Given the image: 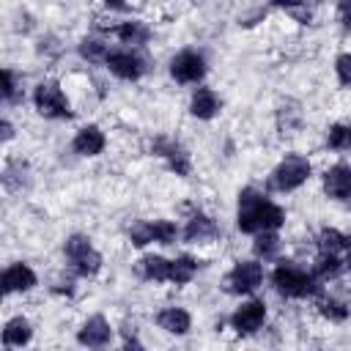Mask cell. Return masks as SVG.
I'll return each instance as SVG.
<instances>
[{
  "label": "cell",
  "mask_w": 351,
  "mask_h": 351,
  "mask_svg": "<svg viewBox=\"0 0 351 351\" xmlns=\"http://www.w3.org/2000/svg\"><path fill=\"white\" fill-rule=\"evenodd\" d=\"M271 282H274V288L280 291V293H285V296H307V293H313L315 291V285H313V277L307 274V271H302V269H296V266H277L274 269V274H271Z\"/></svg>",
  "instance_id": "3"
},
{
  "label": "cell",
  "mask_w": 351,
  "mask_h": 351,
  "mask_svg": "<svg viewBox=\"0 0 351 351\" xmlns=\"http://www.w3.org/2000/svg\"><path fill=\"white\" fill-rule=\"evenodd\" d=\"M340 19L346 27H351V0H340Z\"/></svg>",
  "instance_id": "30"
},
{
  "label": "cell",
  "mask_w": 351,
  "mask_h": 351,
  "mask_svg": "<svg viewBox=\"0 0 351 351\" xmlns=\"http://www.w3.org/2000/svg\"><path fill=\"white\" fill-rule=\"evenodd\" d=\"M335 66H337V77H340V82L351 85V55H340V58L335 60Z\"/></svg>",
  "instance_id": "29"
},
{
  "label": "cell",
  "mask_w": 351,
  "mask_h": 351,
  "mask_svg": "<svg viewBox=\"0 0 351 351\" xmlns=\"http://www.w3.org/2000/svg\"><path fill=\"white\" fill-rule=\"evenodd\" d=\"M80 52H82V58H88V60H101V58H107V47L101 44V41H82L80 44Z\"/></svg>",
  "instance_id": "27"
},
{
  "label": "cell",
  "mask_w": 351,
  "mask_h": 351,
  "mask_svg": "<svg viewBox=\"0 0 351 351\" xmlns=\"http://www.w3.org/2000/svg\"><path fill=\"white\" fill-rule=\"evenodd\" d=\"M66 258L71 261L77 274H96L101 266V255L90 247V241L85 236H71L66 241Z\"/></svg>",
  "instance_id": "4"
},
{
  "label": "cell",
  "mask_w": 351,
  "mask_h": 351,
  "mask_svg": "<svg viewBox=\"0 0 351 351\" xmlns=\"http://www.w3.org/2000/svg\"><path fill=\"white\" fill-rule=\"evenodd\" d=\"M77 340L82 346H104L110 340V324L101 315H93L90 321H85V326L80 329Z\"/></svg>",
  "instance_id": "14"
},
{
  "label": "cell",
  "mask_w": 351,
  "mask_h": 351,
  "mask_svg": "<svg viewBox=\"0 0 351 351\" xmlns=\"http://www.w3.org/2000/svg\"><path fill=\"white\" fill-rule=\"evenodd\" d=\"M140 274H143L145 280H156V282L170 280V261H165V258H159V255H145V258L140 261Z\"/></svg>",
  "instance_id": "17"
},
{
  "label": "cell",
  "mask_w": 351,
  "mask_h": 351,
  "mask_svg": "<svg viewBox=\"0 0 351 351\" xmlns=\"http://www.w3.org/2000/svg\"><path fill=\"white\" fill-rule=\"evenodd\" d=\"M195 269H197V263L189 255H181V258L170 261V282H178V285L189 282L195 277Z\"/></svg>",
  "instance_id": "21"
},
{
  "label": "cell",
  "mask_w": 351,
  "mask_h": 351,
  "mask_svg": "<svg viewBox=\"0 0 351 351\" xmlns=\"http://www.w3.org/2000/svg\"><path fill=\"white\" fill-rule=\"evenodd\" d=\"M321 313H324L326 318H332V321H343V318L348 315V310H346L340 302H335V299H326V302H321Z\"/></svg>",
  "instance_id": "28"
},
{
  "label": "cell",
  "mask_w": 351,
  "mask_h": 351,
  "mask_svg": "<svg viewBox=\"0 0 351 351\" xmlns=\"http://www.w3.org/2000/svg\"><path fill=\"white\" fill-rule=\"evenodd\" d=\"M30 335L33 332H30V324L25 318H11L3 329V343L5 346H25L30 340Z\"/></svg>",
  "instance_id": "19"
},
{
  "label": "cell",
  "mask_w": 351,
  "mask_h": 351,
  "mask_svg": "<svg viewBox=\"0 0 351 351\" xmlns=\"http://www.w3.org/2000/svg\"><path fill=\"white\" fill-rule=\"evenodd\" d=\"M3 80H5V88H3V93H5V99H11V96H14V74L5 69V71H3Z\"/></svg>",
  "instance_id": "31"
},
{
  "label": "cell",
  "mask_w": 351,
  "mask_h": 351,
  "mask_svg": "<svg viewBox=\"0 0 351 351\" xmlns=\"http://www.w3.org/2000/svg\"><path fill=\"white\" fill-rule=\"evenodd\" d=\"M263 318H266V304H263V302H258V299H252V302L241 304V307L233 313L230 324H233V329H236V332L247 335V332H255V329L263 324Z\"/></svg>",
  "instance_id": "10"
},
{
  "label": "cell",
  "mask_w": 351,
  "mask_h": 351,
  "mask_svg": "<svg viewBox=\"0 0 351 351\" xmlns=\"http://www.w3.org/2000/svg\"><path fill=\"white\" fill-rule=\"evenodd\" d=\"M189 110H192L195 118H211V115L219 110V101H217L214 90H208V88H197L195 96H192Z\"/></svg>",
  "instance_id": "16"
},
{
  "label": "cell",
  "mask_w": 351,
  "mask_h": 351,
  "mask_svg": "<svg viewBox=\"0 0 351 351\" xmlns=\"http://www.w3.org/2000/svg\"><path fill=\"white\" fill-rule=\"evenodd\" d=\"M101 148H104V134L99 132V126H85V129L77 132V137H74V151L77 154L96 156V154H101Z\"/></svg>",
  "instance_id": "13"
},
{
  "label": "cell",
  "mask_w": 351,
  "mask_h": 351,
  "mask_svg": "<svg viewBox=\"0 0 351 351\" xmlns=\"http://www.w3.org/2000/svg\"><path fill=\"white\" fill-rule=\"evenodd\" d=\"M239 230L244 233H261V230H277L285 222V211L258 195L255 189H244L239 195Z\"/></svg>",
  "instance_id": "1"
},
{
  "label": "cell",
  "mask_w": 351,
  "mask_h": 351,
  "mask_svg": "<svg viewBox=\"0 0 351 351\" xmlns=\"http://www.w3.org/2000/svg\"><path fill=\"white\" fill-rule=\"evenodd\" d=\"M261 280H263L261 263H255V261H239L230 269V274L225 277V285L233 293H250V291H255L261 285Z\"/></svg>",
  "instance_id": "6"
},
{
  "label": "cell",
  "mask_w": 351,
  "mask_h": 351,
  "mask_svg": "<svg viewBox=\"0 0 351 351\" xmlns=\"http://www.w3.org/2000/svg\"><path fill=\"white\" fill-rule=\"evenodd\" d=\"M214 233H217L214 222H211L208 217H203V214H195V217L189 219L186 230H184L186 241H203V239H208V236H214Z\"/></svg>",
  "instance_id": "20"
},
{
  "label": "cell",
  "mask_w": 351,
  "mask_h": 351,
  "mask_svg": "<svg viewBox=\"0 0 351 351\" xmlns=\"http://www.w3.org/2000/svg\"><path fill=\"white\" fill-rule=\"evenodd\" d=\"M132 244H137V247H143V244H148V241H159V244H173L176 241V236H178V228L173 225V222H165V219H159V222H145V225H137V228H132Z\"/></svg>",
  "instance_id": "7"
},
{
  "label": "cell",
  "mask_w": 351,
  "mask_h": 351,
  "mask_svg": "<svg viewBox=\"0 0 351 351\" xmlns=\"http://www.w3.org/2000/svg\"><path fill=\"white\" fill-rule=\"evenodd\" d=\"M340 269H343V263H340V258L335 252H324L318 258V263H315V274L318 277H335Z\"/></svg>",
  "instance_id": "24"
},
{
  "label": "cell",
  "mask_w": 351,
  "mask_h": 351,
  "mask_svg": "<svg viewBox=\"0 0 351 351\" xmlns=\"http://www.w3.org/2000/svg\"><path fill=\"white\" fill-rule=\"evenodd\" d=\"M255 236H258V239H255V252L263 255V258L274 255V250H277V236H274V230H261V233H255Z\"/></svg>",
  "instance_id": "25"
},
{
  "label": "cell",
  "mask_w": 351,
  "mask_h": 351,
  "mask_svg": "<svg viewBox=\"0 0 351 351\" xmlns=\"http://www.w3.org/2000/svg\"><path fill=\"white\" fill-rule=\"evenodd\" d=\"M107 3H112V5H118V3H123V0H107Z\"/></svg>",
  "instance_id": "33"
},
{
  "label": "cell",
  "mask_w": 351,
  "mask_h": 351,
  "mask_svg": "<svg viewBox=\"0 0 351 351\" xmlns=\"http://www.w3.org/2000/svg\"><path fill=\"white\" fill-rule=\"evenodd\" d=\"M156 151H159L162 156L170 159V167H173L178 176H186V170H189V159H186V154H184L181 145L167 143V140H159V143H156Z\"/></svg>",
  "instance_id": "18"
},
{
  "label": "cell",
  "mask_w": 351,
  "mask_h": 351,
  "mask_svg": "<svg viewBox=\"0 0 351 351\" xmlns=\"http://www.w3.org/2000/svg\"><path fill=\"white\" fill-rule=\"evenodd\" d=\"M33 101H36V110L47 118H69L71 110H69V101L63 96V90L52 82H41L33 93Z\"/></svg>",
  "instance_id": "5"
},
{
  "label": "cell",
  "mask_w": 351,
  "mask_h": 351,
  "mask_svg": "<svg viewBox=\"0 0 351 351\" xmlns=\"http://www.w3.org/2000/svg\"><path fill=\"white\" fill-rule=\"evenodd\" d=\"M156 324L170 335H186L189 332V313L181 307H167L156 315Z\"/></svg>",
  "instance_id": "15"
},
{
  "label": "cell",
  "mask_w": 351,
  "mask_h": 351,
  "mask_svg": "<svg viewBox=\"0 0 351 351\" xmlns=\"http://www.w3.org/2000/svg\"><path fill=\"white\" fill-rule=\"evenodd\" d=\"M170 71L178 82H197L203 74H206V63L197 52H181L173 58L170 63Z\"/></svg>",
  "instance_id": "9"
},
{
  "label": "cell",
  "mask_w": 351,
  "mask_h": 351,
  "mask_svg": "<svg viewBox=\"0 0 351 351\" xmlns=\"http://www.w3.org/2000/svg\"><path fill=\"white\" fill-rule=\"evenodd\" d=\"M115 36L121 41H126V44H143L148 38V30L140 22H123V25L115 27Z\"/></svg>",
  "instance_id": "22"
},
{
  "label": "cell",
  "mask_w": 351,
  "mask_h": 351,
  "mask_svg": "<svg viewBox=\"0 0 351 351\" xmlns=\"http://www.w3.org/2000/svg\"><path fill=\"white\" fill-rule=\"evenodd\" d=\"M310 178V162L302 156H288L285 162H280L269 178V186L277 192H291L296 186H302Z\"/></svg>",
  "instance_id": "2"
},
{
  "label": "cell",
  "mask_w": 351,
  "mask_h": 351,
  "mask_svg": "<svg viewBox=\"0 0 351 351\" xmlns=\"http://www.w3.org/2000/svg\"><path fill=\"white\" fill-rule=\"evenodd\" d=\"M343 247H346V236H343V233H337V230H332V228L321 230V250H324V252H337V250H343Z\"/></svg>",
  "instance_id": "26"
},
{
  "label": "cell",
  "mask_w": 351,
  "mask_h": 351,
  "mask_svg": "<svg viewBox=\"0 0 351 351\" xmlns=\"http://www.w3.org/2000/svg\"><path fill=\"white\" fill-rule=\"evenodd\" d=\"M329 145L337 148V151H351V126L348 123H335L326 134Z\"/></svg>",
  "instance_id": "23"
},
{
  "label": "cell",
  "mask_w": 351,
  "mask_h": 351,
  "mask_svg": "<svg viewBox=\"0 0 351 351\" xmlns=\"http://www.w3.org/2000/svg\"><path fill=\"white\" fill-rule=\"evenodd\" d=\"M346 250H348V252H351V233H348V236H346Z\"/></svg>",
  "instance_id": "32"
},
{
  "label": "cell",
  "mask_w": 351,
  "mask_h": 351,
  "mask_svg": "<svg viewBox=\"0 0 351 351\" xmlns=\"http://www.w3.org/2000/svg\"><path fill=\"white\" fill-rule=\"evenodd\" d=\"M324 189H326L329 197L348 200V197H351V170L343 167V165L326 170V176H324Z\"/></svg>",
  "instance_id": "11"
},
{
  "label": "cell",
  "mask_w": 351,
  "mask_h": 351,
  "mask_svg": "<svg viewBox=\"0 0 351 351\" xmlns=\"http://www.w3.org/2000/svg\"><path fill=\"white\" fill-rule=\"evenodd\" d=\"M104 63L110 66V71L121 80H137L143 74V60L129 52V49H118V52H107Z\"/></svg>",
  "instance_id": "8"
},
{
  "label": "cell",
  "mask_w": 351,
  "mask_h": 351,
  "mask_svg": "<svg viewBox=\"0 0 351 351\" xmlns=\"http://www.w3.org/2000/svg\"><path fill=\"white\" fill-rule=\"evenodd\" d=\"M36 285V274L30 266L25 263H14L3 271V291L5 293H14V291H27Z\"/></svg>",
  "instance_id": "12"
}]
</instances>
